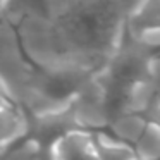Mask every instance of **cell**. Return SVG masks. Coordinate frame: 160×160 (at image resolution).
<instances>
[{
	"mask_svg": "<svg viewBox=\"0 0 160 160\" xmlns=\"http://www.w3.org/2000/svg\"><path fill=\"white\" fill-rule=\"evenodd\" d=\"M124 31L153 52H160V0H143L128 14Z\"/></svg>",
	"mask_w": 160,
	"mask_h": 160,
	"instance_id": "obj_5",
	"label": "cell"
},
{
	"mask_svg": "<svg viewBox=\"0 0 160 160\" xmlns=\"http://www.w3.org/2000/svg\"><path fill=\"white\" fill-rule=\"evenodd\" d=\"M4 4H5V0H0V16H2V9H4Z\"/></svg>",
	"mask_w": 160,
	"mask_h": 160,
	"instance_id": "obj_16",
	"label": "cell"
},
{
	"mask_svg": "<svg viewBox=\"0 0 160 160\" xmlns=\"http://www.w3.org/2000/svg\"><path fill=\"white\" fill-rule=\"evenodd\" d=\"M98 160H132L136 158L132 146L115 139L102 131H90Z\"/></svg>",
	"mask_w": 160,
	"mask_h": 160,
	"instance_id": "obj_9",
	"label": "cell"
},
{
	"mask_svg": "<svg viewBox=\"0 0 160 160\" xmlns=\"http://www.w3.org/2000/svg\"><path fill=\"white\" fill-rule=\"evenodd\" d=\"M132 160H141V158H132Z\"/></svg>",
	"mask_w": 160,
	"mask_h": 160,
	"instance_id": "obj_18",
	"label": "cell"
},
{
	"mask_svg": "<svg viewBox=\"0 0 160 160\" xmlns=\"http://www.w3.org/2000/svg\"><path fill=\"white\" fill-rule=\"evenodd\" d=\"M0 98L2 100H7V102H11L12 103V100H11V95H9V91H7V88H5V84L0 81Z\"/></svg>",
	"mask_w": 160,
	"mask_h": 160,
	"instance_id": "obj_15",
	"label": "cell"
},
{
	"mask_svg": "<svg viewBox=\"0 0 160 160\" xmlns=\"http://www.w3.org/2000/svg\"><path fill=\"white\" fill-rule=\"evenodd\" d=\"M45 18L50 67L76 66L97 74L121 42L128 7L126 0H45Z\"/></svg>",
	"mask_w": 160,
	"mask_h": 160,
	"instance_id": "obj_1",
	"label": "cell"
},
{
	"mask_svg": "<svg viewBox=\"0 0 160 160\" xmlns=\"http://www.w3.org/2000/svg\"><path fill=\"white\" fill-rule=\"evenodd\" d=\"M52 160H98L91 132L83 129L67 132L53 145Z\"/></svg>",
	"mask_w": 160,
	"mask_h": 160,
	"instance_id": "obj_6",
	"label": "cell"
},
{
	"mask_svg": "<svg viewBox=\"0 0 160 160\" xmlns=\"http://www.w3.org/2000/svg\"><path fill=\"white\" fill-rule=\"evenodd\" d=\"M35 79L36 66L24 55L16 28L0 19V81L7 88L12 103H18L35 84Z\"/></svg>",
	"mask_w": 160,
	"mask_h": 160,
	"instance_id": "obj_2",
	"label": "cell"
},
{
	"mask_svg": "<svg viewBox=\"0 0 160 160\" xmlns=\"http://www.w3.org/2000/svg\"><path fill=\"white\" fill-rule=\"evenodd\" d=\"M150 81L153 84V91H155V100L160 105V52L155 53V57L152 59L150 64V74H148Z\"/></svg>",
	"mask_w": 160,
	"mask_h": 160,
	"instance_id": "obj_13",
	"label": "cell"
},
{
	"mask_svg": "<svg viewBox=\"0 0 160 160\" xmlns=\"http://www.w3.org/2000/svg\"><path fill=\"white\" fill-rule=\"evenodd\" d=\"M136 158L141 160H160V129L146 121L138 141L132 145Z\"/></svg>",
	"mask_w": 160,
	"mask_h": 160,
	"instance_id": "obj_12",
	"label": "cell"
},
{
	"mask_svg": "<svg viewBox=\"0 0 160 160\" xmlns=\"http://www.w3.org/2000/svg\"><path fill=\"white\" fill-rule=\"evenodd\" d=\"M26 121H28V129L22 138L31 139L43 150H52L53 145L67 132L81 129L71 114L69 103L59 110L43 112V114H26Z\"/></svg>",
	"mask_w": 160,
	"mask_h": 160,
	"instance_id": "obj_4",
	"label": "cell"
},
{
	"mask_svg": "<svg viewBox=\"0 0 160 160\" xmlns=\"http://www.w3.org/2000/svg\"><path fill=\"white\" fill-rule=\"evenodd\" d=\"M0 160H52V150H43L31 139L21 138L0 152Z\"/></svg>",
	"mask_w": 160,
	"mask_h": 160,
	"instance_id": "obj_11",
	"label": "cell"
},
{
	"mask_svg": "<svg viewBox=\"0 0 160 160\" xmlns=\"http://www.w3.org/2000/svg\"><path fill=\"white\" fill-rule=\"evenodd\" d=\"M28 121L26 114L14 103H5L0 107V152L26 134Z\"/></svg>",
	"mask_w": 160,
	"mask_h": 160,
	"instance_id": "obj_7",
	"label": "cell"
},
{
	"mask_svg": "<svg viewBox=\"0 0 160 160\" xmlns=\"http://www.w3.org/2000/svg\"><path fill=\"white\" fill-rule=\"evenodd\" d=\"M5 103H11V102H7V100H2V98H0V107H2V105H5Z\"/></svg>",
	"mask_w": 160,
	"mask_h": 160,
	"instance_id": "obj_17",
	"label": "cell"
},
{
	"mask_svg": "<svg viewBox=\"0 0 160 160\" xmlns=\"http://www.w3.org/2000/svg\"><path fill=\"white\" fill-rule=\"evenodd\" d=\"M143 117H145L148 122L155 124L157 128L160 129V105H158V103H153L152 107H150L148 110L143 114Z\"/></svg>",
	"mask_w": 160,
	"mask_h": 160,
	"instance_id": "obj_14",
	"label": "cell"
},
{
	"mask_svg": "<svg viewBox=\"0 0 160 160\" xmlns=\"http://www.w3.org/2000/svg\"><path fill=\"white\" fill-rule=\"evenodd\" d=\"M145 126H146V119L141 114L121 112V114L114 115L108 121L107 128L110 129V136H114L115 139L126 143V145L132 146L141 136Z\"/></svg>",
	"mask_w": 160,
	"mask_h": 160,
	"instance_id": "obj_8",
	"label": "cell"
},
{
	"mask_svg": "<svg viewBox=\"0 0 160 160\" xmlns=\"http://www.w3.org/2000/svg\"><path fill=\"white\" fill-rule=\"evenodd\" d=\"M69 110L83 131H102L108 126L110 115L105 100V90L97 74L81 83L69 100Z\"/></svg>",
	"mask_w": 160,
	"mask_h": 160,
	"instance_id": "obj_3",
	"label": "cell"
},
{
	"mask_svg": "<svg viewBox=\"0 0 160 160\" xmlns=\"http://www.w3.org/2000/svg\"><path fill=\"white\" fill-rule=\"evenodd\" d=\"M155 100V91H153V84L150 78L139 79L128 90L124 98V105H122V112H134V114H145Z\"/></svg>",
	"mask_w": 160,
	"mask_h": 160,
	"instance_id": "obj_10",
	"label": "cell"
}]
</instances>
